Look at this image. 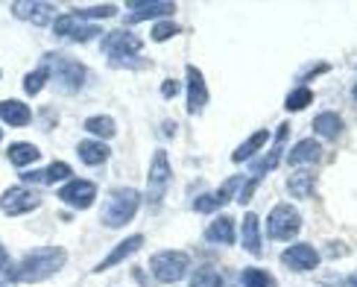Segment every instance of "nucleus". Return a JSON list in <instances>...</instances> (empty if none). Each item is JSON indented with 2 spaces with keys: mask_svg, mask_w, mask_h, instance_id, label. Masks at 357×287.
I'll return each instance as SVG.
<instances>
[{
  "mask_svg": "<svg viewBox=\"0 0 357 287\" xmlns=\"http://www.w3.org/2000/svg\"><path fill=\"white\" fill-rule=\"evenodd\" d=\"M222 273H217L214 267H199L197 273H190V287H222Z\"/></svg>",
  "mask_w": 357,
  "mask_h": 287,
  "instance_id": "obj_30",
  "label": "nucleus"
},
{
  "mask_svg": "<svg viewBox=\"0 0 357 287\" xmlns=\"http://www.w3.org/2000/svg\"><path fill=\"white\" fill-rule=\"evenodd\" d=\"M281 264L293 273H310V270L319 267V252L310 244H293L281 252Z\"/></svg>",
  "mask_w": 357,
  "mask_h": 287,
  "instance_id": "obj_12",
  "label": "nucleus"
},
{
  "mask_svg": "<svg viewBox=\"0 0 357 287\" xmlns=\"http://www.w3.org/2000/svg\"><path fill=\"white\" fill-rule=\"evenodd\" d=\"M24 185H56V182H62V179H73V170H70V164L68 161H53L50 168H44V170H26L24 176Z\"/></svg>",
  "mask_w": 357,
  "mask_h": 287,
  "instance_id": "obj_15",
  "label": "nucleus"
},
{
  "mask_svg": "<svg viewBox=\"0 0 357 287\" xmlns=\"http://www.w3.org/2000/svg\"><path fill=\"white\" fill-rule=\"evenodd\" d=\"M9 267H12V261H9V252L0 246V273H9Z\"/></svg>",
  "mask_w": 357,
  "mask_h": 287,
  "instance_id": "obj_37",
  "label": "nucleus"
},
{
  "mask_svg": "<svg viewBox=\"0 0 357 287\" xmlns=\"http://www.w3.org/2000/svg\"><path fill=\"white\" fill-rule=\"evenodd\" d=\"M97 200V185L91 179H70L59 188V203H65L73 211H82V208H91Z\"/></svg>",
  "mask_w": 357,
  "mask_h": 287,
  "instance_id": "obj_10",
  "label": "nucleus"
},
{
  "mask_svg": "<svg viewBox=\"0 0 357 287\" xmlns=\"http://www.w3.org/2000/svg\"><path fill=\"white\" fill-rule=\"evenodd\" d=\"M317 188V176L314 173H307V170H299V173H293L287 179V193L296 196V200H305V196H310Z\"/></svg>",
  "mask_w": 357,
  "mask_h": 287,
  "instance_id": "obj_25",
  "label": "nucleus"
},
{
  "mask_svg": "<svg viewBox=\"0 0 357 287\" xmlns=\"http://www.w3.org/2000/svg\"><path fill=\"white\" fill-rule=\"evenodd\" d=\"M302 229V214L293 205L281 203L266 214V237L270 240H293Z\"/></svg>",
  "mask_w": 357,
  "mask_h": 287,
  "instance_id": "obj_7",
  "label": "nucleus"
},
{
  "mask_svg": "<svg viewBox=\"0 0 357 287\" xmlns=\"http://www.w3.org/2000/svg\"><path fill=\"white\" fill-rule=\"evenodd\" d=\"M354 100H357V82H354Z\"/></svg>",
  "mask_w": 357,
  "mask_h": 287,
  "instance_id": "obj_39",
  "label": "nucleus"
},
{
  "mask_svg": "<svg viewBox=\"0 0 357 287\" xmlns=\"http://www.w3.org/2000/svg\"><path fill=\"white\" fill-rule=\"evenodd\" d=\"M6 159H9V164H15V168H29V164H36L41 159V149L29 141H15L6 147Z\"/></svg>",
  "mask_w": 357,
  "mask_h": 287,
  "instance_id": "obj_22",
  "label": "nucleus"
},
{
  "mask_svg": "<svg viewBox=\"0 0 357 287\" xmlns=\"http://www.w3.org/2000/svg\"><path fill=\"white\" fill-rule=\"evenodd\" d=\"M41 68L50 73V82L56 85V91H62V94H77L88 77L82 62H77V59H70V56H62V53H47Z\"/></svg>",
  "mask_w": 357,
  "mask_h": 287,
  "instance_id": "obj_2",
  "label": "nucleus"
},
{
  "mask_svg": "<svg viewBox=\"0 0 357 287\" xmlns=\"http://www.w3.org/2000/svg\"><path fill=\"white\" fill-rule=\"evenodd\" d=\"M170 179H173V170H170V159L165 149H155L153 153V161H150V173H146V203L153 208L161 205L165 193L170 188Z\"/></svg>",
  "mask_w": 357,
  "mask_h": 287,
  "instance_id": "obj_6",
  "label": "nucleus"
},
{
  "mask_svg": "<svg viewBox=\"0 0 357 287\" xmlns=\"http://www.w3.org/2000/svg\"><path fill=\"white\" fill-rule=\"evenodd\" d=\"M65 264H68V252L65 249L44 246V249H36V252L24 255L18 264L9 267L6 279L15 281V284H38V281L53 279Z\"/></svg>",
  "mask_w": 357,
  "mask_h": 287,
  "instance_id": "obj_1",
  "label": "nucleus"
},
{
  "mask_svg": "<svg viewBox=\"0 0 357 287\" xmlns=\"http://www.w3.org/2000/svg\"><path fill=\"white\" fill-rule=\"evenodd\" d=\"M0 141H3V129H0Z\"/></svg>",
  "mask_w": 357,
  "mask_h": 287,
  "instance_id": "obj_40",
  "label": "nucleus"
},
{
  "mask_svg": "<svg viewBox=\"0 0 357 287\" xmlns=\"http://www.w3.org/2000/svg\"><path fill=\"white\" fill-rule=\"evenodd\" d=\"M343 129H346V124H343V117H340L337 112H319L314 117V132L319 135V138H325V141L340 138Z\"/></svg>",
  "mask_w": 357,
  "mask_h": 287,
  "instance_id": "obj_21",
  "label": "nucleus"
},
{
  "mask_svg": "<svg viewBox=\"0 0 357 287\" xmlns=\"http://www.w3.org/2000/svg\"><path fill=\"white\" fill-rule=\"evenodd\" d=\"M243 179H246V176H241V173H237V176H229V179H226V185H222L220 191H214V193H217V200H220L222 205H226V203L231 200V196L237 193V188L243 191Z\"/></svg>",
  "mask_w": 357,
  "mask_h": 287,
  "instance_id": "obj_33",
  "label": "nucleus"
},
{
  "mask_svg": "<svg viewBox=\"0 0 357 287\" xmlns=\"http://www.w3.org/2000/svg\"><path fill=\"white\" fill-rule=\"evenodd\" d=\"M12 15L21 21L36 24V27H47L59 18L53 3H36V0H18V3H12Z\"/></svg>",
  "mask_w": 357,
  "mask_h": 287,
  "instance_id": "obj_13",
  "label": "nucleus"
},
{
  "mask_svg": "<svg viewBox=\"0 0 357 287\" xmlns=\"http://www.w3.org/2000/svg\"><path fill=\"white\" fill-rule=\"evenodd\" d=\"M77 153H79V161L88 164V168H100V164H106L112 149L102 144V141H94V138H85L77 144Z\"/></svg>",
  "mask_w": 357,
  "mask_h": 287,
  "instance_id": "obj_20",
  "label": "nucleus"
},
{
  "mask_svg": "<svg viewBox=\"0 0 357 287\" xmlns=\"http://www.w3.org/2000/svg\"><path fill=\"white\" fill-rule=\"evenodd\" d=\"M351 287H357V276H354V279H351Z\"/></svg>",
  "mask_w": 357,
  "mask_h": 287,
  "instance_id": "obj_38",
  "label": "nucleus"
},
{
  "mask_svg": "<svg viewBox=\"0 0 357 287\" xmlns=\"http://www.w3.org/2000/svg\"><path fill=\"white\" fill-rule=\"evenodd\" d=\"M150 270H153V279L161 284H176L182 281L190 273V255L188 252H178V249H165V252H155L150 258Z\"/></svg>",
  "mask_w": 357,
  "mask_h": 287,
  "instance_id": "obj_4",
  "label": "nucleus"
},
{
  "mask_svg": "<svg viewBox=\"0 0 357 287\" xmlns=\"http://www.w3.org/2000/svg\"><path fill=\"white\" fill-rule=\"evenodd\" d=\"M241 284L243 287H278V281L270 273H266V270H261V267L243 270V273H241Z\"/></svg>",
  "mask_w": 357,
  "mask_h": 287,
  "instance_id": "obj_29",
  "label": "nucleus"
},
{
  "mask_svg": "<svg viewBox=\"0 0 357 287\" xmlns=\"http://www.w3.org/2000/svg\"><path fill=\"white\" fill-rule=\"evenodd\" d=\"M85 132H91L94 141H106V138H114L117 124H114L109 115H94V117L85 120Z\"/></svg>",
  "mask_w": 357,
  "mask_h": 287,
  "instance_id": "obj_26",
  "label": "nucleus"
},
{
  "mask_svg": "<svg viewBox=\"0 0 357 287\" xmlns=\"http://www.w3.org/2000/svg\"><path fill=\"white\" fill-rule=\"evenodd\" d=\"M73 15L85 24V21H102V18H112L117 15V6L114 3H102V6H88V9H73Z\"/></svg>",
  "mask_w": 357,
  "mask_h": 287,
  "instance_id": "obj_32",
  "label": "nucleus"
},
{
  "mask_svg": "<svg viewBox=\"0 0 357 287\" xmlns=\"http://www.w3.org/2000/svg\"><path fill=\"white\" fill-rule=\"evenodd\" d=\"M47 82H50V73L38 65L36 71H29L26 77H24V91H26L29 97H36L38 91H44V88H47Z\"/></svg>",
  "mask_w": 357,
  "mask_h": 287,
  "instance_id": "obj_31",
  "label": "nucleus"
},
{
  "mask_svg": "<svg viewBox=\"0 0 357 287\" xmlns=\"http://www.w3.org/2000/svg\"><path fill=\"white\" fill-rule=\"evenodd\" d=\"M82 27H85V24L77 18V15L68 12V15H59V18L53 21V33H56L59 38H70V41H73Z\"/></svg>",
  "mask_w": 357,
  "mask_h": 287,
  "instance_id": "obj_27",
  "label": "nucleus"
},
{
  "mask_svg": "<svg viewBox=\"0 0 357 287\" xmlns=\"http://www.w3.org/2000/svg\"><path fill=\"white\" fill-rule=\"evenodd\" d=\"M178 91V82L176 80H165V85H161V94H165V100H173Z\"/></svg>",
  "mask_w": 357,
  "mask_h": 287,
  "instance_id": "obj_36",
  "label": "nucleus"
},
{
  "mask_svg": "<svg viewBox=\"0 0 357 287\" xmlns=\"http://www.w3.org/2000/svg\"><path fill=\"white\" fill-rule=\"evenodd\" d=\"M141 211V193L135 188H114L109 193V203L100 211V223L106 229H121Z\"/></svg>",
  "mask_w": 357,
  "mask_h": 287,
  "instance_id": "obj_3",
  "label": "nucleus"
},
{
  "mask_svg": "<svg viewBox=\"0 0 357 287\" xmlns=\"http://www.w3.org/2000/svg\"><path fill=\"white\" fill-rule=\"evenodd\" d=\"M41 205V196L36 191H29L26 185H12L0 193V211L9 217H21V214H29Z\"/></svg>",
  "mask_w": 357,
  "mask_h": 287,
  "instance_id": "obj_8",
  "label": "nucleus"
},
{
  "mask_svg": "<svg viewBox=\"0 0 357 287\" xmlns=\"http://www.w3.org/2000/svg\"><path fill=\"white\" fill-rule=\"evenodd\" d=\"M185 77H188V112L190 115H199L205 105H208V85L199 68L188 65L185 68Z\"/></svg>",
  "mask_w": 357,
  "mask_h": 287,
  "instance_id": "obj_14",
  "label": "nucleus"
},
{
  "mask_svg": "<svg viewBox=\"0 0 357 287\" xmlns=\"http://www.w3.org/2000/svg\"><path fill=\"white\" fill-rule=\"evenodd\" d=\"M176 12V3L170 0H132L129 3V24H141V21H170V15Z\"/></svg>",
  "mask_w": 357,
  "mask_h": 287,
  "instance_id": "obj_11",
  "label": "nucleus"
},
{
  "mask_svg": "<svg viewBox=\"0 0 357 287\" xmlns=\"http://www.w3.org/2000/svg\"><path fill=\"white\" fill-rule=\"evenodd\" d=\"M0 120L6 126H29L33 124V109L21 100H0Z\"/></svg>",
  "mask_w": 357,
  "mask_h": 287,
  "instance_id": "obj_18",
  "label": "nucleus"
},
{
  "mask_svg": "<svg viewBox=\"0 0 357 287\" xmlns=\"http://www.w3.org/2000/svg\"><path fill=\"white\" fill-rule=\"evenodd\" d=\"M144 41L132 33V29H114V33L102 36V53L114 62H123V59H132L135 53H141Z\"/></svg>",
  "mask_w": 357,
  "mask_h": 287,
  "instance_id": "obj_9",
  "label": "nucleus"
},
{
  "mask_svg": "<svg viewBox=\"0 0 357 287\" xmlns=\"http://www.w3.org/2000/svg\"><path fill=\"white\" fill-rule=\"evenodd\" d=\"M266 141H270V132H266V129L252 132L249 138H246V141H243V144H241V147H237L234 153H231V161H234V164L252 161V159H255V153H258V149H261V147H266Z\"/></svg>",
  "mask_w": 357,
  "mask_h": 287,
  "instance_id": "obj_24",
  "label": "nucleus"
},
{
  "mask_svg": "<svg viewBox=\"0 0 357 287\" xmlns=\"http://www.w3.org/2000/svg\"><path fill=\"white\" fill-rule=\"evenodd\" d=\"M220 205L222 203L217 200V193H202L193 200V211H197V214H211V211H217Z\"/></svg>",
  "mask_w": 357,
  "mask_h": 287,
  "instance_id": "obj_35",
  "label": "nucleus"
},
{
  "mask_svg": "<svg viewBox=\"0 0 357 287\" xmlns=\"http://www.w3.org/2000/svg\"><path fill=\"white\" fill-rule=\"evenodd\" d=\"M241 244L246 252L252 255H261V220L255 211H249L243 217V226H241Z\"/></svg>",
  "mask_w": 357,
  "mask_h": 287,
  "instance_id": "obj_23",
  "label": "nucleus"
},
{
  "mask_svg": "<svg viewBox=\"0 0 357 287\" xmlns=\"http://www.w3.org/2000/svg\"><path fill=\"white\" fill-rule=\"evenodd\" d=\"M322 159V144L317 138H302L290 147L287 153V164L290 168H307V164H319Z\"/></svg>",
  "mask_w": 357,
  "mask_h": 287,
  "instance_id": "obj_16",
  "label": "nucleus"
},
{
  "mask_svg": "<svg viewBox=\"0 0 357 287\" xmlns=\"http://www.w3.org/2000/svg\"><path fill=\"white\" fill-rule=\"evenodd\" d=\"M141 246H144V235H132V237L121 240V244H117V246H114V249L106 255V258H102V261L94 267V273H106L109 267H117L121 261H126L129 255H135Z\"/></svg>",
  "mask_w": 357,
  "mask_h": 287,
  "instance_id": "obj_17",
  "label": "nucleus"
},
{
  "mask_svg": "<svg viewBox=\"0 0 357 287\" xmlns=\"http://www.w3.org/2000/svg\"><path fill=\"white\" fill-rule=\"evenodd\" d=\"M173 36H178V24L176 21H158V24H153V41H170Z\"/></svg>",
  "mask_w": 357,
  "mask_h": 287,
  "instance_id": "obj_34",
  "label": "nucleus"
},
{
  "mask_svg": "<svg viewBox=\"0 0 357 287\" xmlns=\"http://www.w3.org/2000/svg\"><path fill=\"white\" fill-rule=\"evenodd\" d=\"M287 132H290V124H281L278 126V132H275V147H273V153L266 156V159H261V161H252L249 164V170H252V176H249V182H243V191H241V203H249L252 200V193L258 191V185H261V179L270 173V170H275L278 168V161H281V153H284V138H287Z\"/></svg>",
  "mask_w": 357,
  "mask_h": 287,
  "instance_id": "obj_5",
  "label": "nucleus"
},
{
  "mask_svg": "<svg viewBox=\"0 0 357 287\" xmlns=\"http://www.w3.org/2000/svg\"><path fill=\"white\" fill-rule=\"evenodd\" d=\"M310 103H314V91H310L307 85H296L293 91L287 94V100H284V109L287 112H305Z\"/></svg>",
  "mask_w": 357,
  "mask_h": 287,
  "instance_id": "obj_28",
  "label": "nucleus"
},
{
  "mask_svg": "<svg viewBox=\"0 0 357 287\" xmlns=\"http://www.w3.org/2000/svg\"><path fill=\"white\" fill-rule=\"evenodd\" d=\"M205 240H208V244H217V246H231L234 240H237L234 220H231V217H217V220L205 229Z\"/></svg>",
  "mask_w": 357,
  "mask_h": 287,
  "instance_id": "obj_19",
  "label": "nucleus"
}]
</instances>
